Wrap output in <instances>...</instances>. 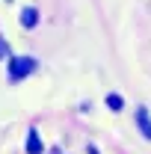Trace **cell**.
<instances>
[{
  "instance_id": "6da1fadb",
  "label": "cell",
  "mask_w": 151,
  "mask_h": 154,
  "mask_svg": "<svg viewBox=\"0 0 151 154\" xmlns=\"http://www.w3.org/2000/svg\"><path fill=\"white\" fill-rule=\"evenodd\" d=\"M36 71V59L33 57H15L12 62H9V74H12V80H21V77L33 74Z\"/></svg>"
},
{
  "instance_id": "7a4b0ae2",
  "label": "cell",
  "mask_w": 151,
  "mask_h": 154,
  "mask_svg": "<svg viewBox=\"0 0 151 154\" xmlns=\"http://www.w3.org/2000/svg\"><path fill=\"white\" fill-rule=\"evenodd\" d=\"M136 125H139L142 136H145V139H151V116H148V110H145V107H139V110H136Z\"/></svg>"
},
{
  "instance_id": "3957f363",
  "label": "cell",
  "mask_w": 151,
  "mask_h": 154,
  "mask_svg": "<svg viewBox=\"0 0 151 154\" xmlns=\"http://www.w3.org/2000/svg\"><path fill=\"white\" fill-rule=\"evenodd\" d=\"M21 24H24V27H36V24H39V12L27 6V9L21 12Z\"/></svg>"
},
{
  "instance_id": "277c9868",
  "label": "cell",
  "mask_w": 151,
  "mask_h": 154,
  "mask_svg": "<svg viewBox=\"0 0 151 154\" xmlns=\"http://www.w3.org/2000/svg\"><path fill=\"white\" fill-rule=\"evenodd\" d=\"M27 151H30V154H39V151H42V139H39L36 131H30V136H27Z\"/></svg>"
},
{
  "instance_id": "5b68a950",
  "label": "cell",
  "mask_w": 151,
  "mask_h": 154,
  "mask_svg": "<svg viewBox=\"0 0 151 154\" xmlns=\"http://www.w3.org/2000/svg\"><path fill=\"white\" fill-rule=\"evenodd\" d=\"M107 107H113V110H122V98H119V95H110V98H107Z\"/></svg>"
},
{
  "instance_id": "8992f818",
  "label": "cell",
  "mask_w": 151,
  "mask_h": 154,
  "mask_svg": "<svg viewBox=\"0 0 151 154\" xmlns=\"http://www.w3.org/2000/svg\"><path fill=\"white\" fill-rule=\"evenodd\" d=\"M0 57H6V42L0 38Z\"/></svg>"
}]
</instances>
